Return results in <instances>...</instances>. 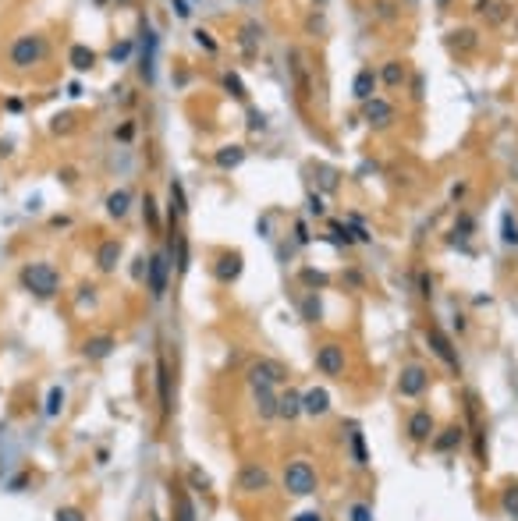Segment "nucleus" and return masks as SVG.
I'll return each mask as SVG.
<instances>
[{
  "label": "nucleus",
  "mask_w": 518,
  "mask_h": 521,
  "mask_svg": "<svg viewBox=\"0 0 518 521\" xmlns=\"http://www.w3.org/2000/svg\"><path fill=\"white\" fill-rule=\"evenodd\" d=\"M362 121H366L369 128H376V131L391 128V124H394V103L384 100V96L366 100V103H362Z\"/></svg>",
  "instance_id": "obj_11"
},
{
  "label": "nucleus",
  "mask_w": 518,
  "mask_h": 521,
  "mask_svg": "<svg viewBox=\"0 0 518 521\" xmlns=\"http://www.w3.org/2000/svg\"><path fill=\"white\" fill-rule=\"evenodd\" d=\"M146 267H149V259H146V255H139L135 263H132V277H135V281H142V277H146Z\"/></svg>",
  "instance_id": "obj_50"
},
{
  "label": "nucleus",
  "mask_w": 518,
  "mask_h": 521,
  "mask_svg": "<svg viewBox=\"0 0 518 521\" xmlns=\"http://www.w3.org/2000/svg\"><path fill=\"white\" fill-rule=\"evenodd\" d=\"M330 411V394L323 387H313L302 394V415H313V418H323Z\"/></svg>",
  "instance_id": "obj_19"
},
{
  "label": "nucleus",
  "mask_w": 518,
  "mask_h": 521,
  "mask_svg": "<svg viewBox=\"0 0 518 521\" xmlns=\"http://www.w3.org/2000/svg\"><path fill=\"white\" fill-rule=\"evenodd\" d=\"M128 206H132V192L117 188V192H110V195H107V213H110L114 220H121V216L128 213Z\"/></svg>",
  "instance_id": "obj_27"
},
{
  "label": "nucleus",
  "mask_w": 518,
  "mask_h": 521,
  "mask_svg": "<svg viewBox=\"0 0 518 521\" xmlns=\"http://www.w3.org/2000/svg\"><path fill=\"white\" fill-rule=\"evenodd\" d=\"M156 390H160V418L167 422L171 418V408H174V397H171V365H167V355L163 351L156 355Z\"/></svg>",
  "instance_id": "obj_13"
},
{
  "label": "nucleus",
  "mask_w": 518,
  "mask_h": 521,
  "mask_svg": "<svg viewBox=\"0 0 518 521\" xmlns=\"http://www.w3.org/2000/svg\"><path fill=\"white\" fill-rule=\"evenodd\" d=\"M500 241H504V245H511V248L518 245V220H514V213H511V209H504V213H500Z\"/></svg>",
  "instance_id": "obj_29"
},
{
  "label": "nucleus",
  "mask_w": 518,
  "mask_h": 521,
  "mask_svg": "<svg viewBox=\"0 0 518 521\" xmlns=\"http://www.w3.org/2000/svg\"><path fill=\"white\" fill-rule=\"evenodd\" d=\"M188 270V241L178 234V274H185Z\"/></svg>",
  "instance_id": "obj_46"
},
{
  "label": "nucleus",
  "mask_w": 518,
  "mask_h": 521,
  "mask_svg": "<svg viewBox=\"0 0 518 521\" xmlns=\"http://www.w3.org/2000/svg\"><path fill=\"white\" fill-rule=\"evenodd\" d=\"M224 89H227V93H231L234 100H241V103L248 100V89L241 86V78H238L234 71H227V75H224Z\"/></svg>",
  "instance_id": "obj_36"
},
{
  "label": "nucleus",
  "mask_w": 518,
  "mask_h": 521,
  "mask_svg": "<svg viewBox=\"0 0 518 521\" xmlns=\"http://www.w3.org/2000/svg\"><path fill=\"white\" fill-rule=\"evenodd\" d=\"M128 57H132V43H128V40H125V43H114V47H110V61H114V64H125Z\"/></svg>",
  "instance_id": "obj_43"
},
{
  "label": "nucleus",
  "mask_w": 518,
  "mask_h": 521,
  "mask_svg": "<svg viewBox=\"0 0 518 521\" xmlns=\"http://www.w3.org/2000/svg\"><path fill=\"white\" fill-rule=\"evenodd\" d=\"M348 440H352V457H355V464H359V468H366V464H369V450H366V436H362V429H359V426H352Z\"/></svg>",
  "instance_id": "obj_28"
},
{
  "label": "nucleus",
  "mask_w": 518,
  "mask_h": 521,
  "mask_svg": "<svg viewBox=\"0 0 518 521\" xmlns=\"http://www.w3.org/2000/svg\"><path fill=\"white\" fill-rule=\"evenodd\" d=\"M255 411L263 418H277V390H255Z\"/></svg>",
  "instance_id": "obj_26"
},
{
  "label": "nucleus",
  "mask_w": 518,
  "mask_h": 521,
  "mask_svg": "<svg viewBox=\"0 0 518 521\" xmlns=\"http://www.w3.org/2000/svg\"><path fill=\"white\" fill-rule=\"evenodd\" d=\"M461 443H465V429H461L458 422H454V426L437 429V433H433V440H430V447H433L437 454H454Z\"/></svg>",
  "instance_id": "obj_15"
},
{
  "label": "nucleus",
  "mask_w": 518,
  "mask_h": 521,
  "mask_svg": "<svg viewBox=\"0 0 518 521\" xmlns=\"http://www.w3.org/2000/svg\"><path fill=\"white\" fill-rule=\"evenodd\" d=\"M142 213H146V220H149V227L156 230V227H160V216H156V202H153L149 195L142 199Z\"/></svg>",
  "instance_id": "obj_45"
},
{
  "label": "nucleus",
  "mask_w": 518,
  "mask_h": 521,
  "mask_svg": "<svg viewBox=\"0 0 518 521\" xmlns=\"http://www.w3.org/2000/svg\"><path fill=\"white\" fill-rule=\"evenodd\" d=\"M54 521H86V514H82L79 507H57Z\"/></svg>",
  "instance_id": "obj_44"
},
{
  "label": "nucleus",
  "mask_w": 518,
  "mask_h": 521,
  "mask_svg": "<svg viewBox=\"0 0 518 521\" xmlns=\"http://www.w3.org/2000/svg\"><path fill=\"white\" fill-rule=\"evenodd\" d=\"M299 281H302V284H306L309 291H316V288H327V284H330V277H327L323 270H309V267H306V270L299 274Z\"/></svg>",
  "instance_id": "obj_34"
},
{
  "label": "nucleus",
  "mask_w": 518,
  "mask_h": 521,
  "mask_svg": "<svg viewBox=\"0 0 518 521\" xmlns=\"http://www.w3.org/2000/svg\"><path fill=\"white\" fill-rule=\"evenodd\" d=\"M316 181L323 192H338V170L334 167H316Z\"/></svg>",
  "instance_id": "obj_37"
},
{
  "label": "nucleus",
  "mask_w": 518,
  "mask_h": 521,
  "mask_svg": "<svg viewBox=\"0 0 518 521\" xmlns=\"http://www.w3.org/2000/svg\"><path fill=\"white\" fill-rule=\"evenodd\" d=\"M188 479H192V486H195V489H209V479H206L199 468H192V472H188Z\"/></svg>",
  "instance_id": "obj_52"
},
{
  "label": "nucleus",
  "mask_w": 518,
  "mask_h": 521,
  "mask_svg": "<svg viewBox=\"0 0 518 521\" xmlns=\"http://www.w3.org/2000/svg\"><path fill=\"white\" fill-rule=\"evenodd\" d=\"M61 408H64V390L61 387H50V394H47V418H57L61 415Z\"/></svg>",
  "instance_id": "obj_35"
},
{
  "label": "nucleus",
  "mask_w": 518,
  "mask_h": 521,
  "mask_svg": "<svg viewBox=\"0 0 518 521\" xmlns=\"http://www.w3.org/2000/svg\"><path fill=\"white\" fill-rule=\"evenodd\" d=\"M302 415V394L299 390H281L277 394V418H284V422H295Z\"/></svg>",
  "instance_id": "obj_20"
},
{
  "label": "nucleus",
  "mask_w": 518,
  "mask_h": 521,
  "mask_svg": "<svg viewBox=\"0 0 518 521\" xmlns=\"http://www.w3.org/2000/svg\"><path fill=\"white\" fill-rule=\"evenodd\" d=\"M422 89H426V82H422V75H415L412 78V100H422Z\"/></svg>",
  "instance_id": "obj_55"
},
{
  "label": "nucleus",
  "mask_w": 518,
  "mask_h": 521,
  "mask_svg": "<svg viewBox=\"0 0 518 521\" xmlns=\"http://www.w3.org/2000/svg\"><path fill=\"white\" fill-rule=\"evenodd\" d=\"M348 521H373V507L369 503H352L348 507Z\"/></svg>",
  "instance_id": "obj_40"
},
{
  "label": "nucleus",
  "mask_w": 518,
  "mask_h": 521,
  "mask_svg": "<svg viewBox=\"0 0 518 521\" xmlns=\"http://www.w3.org/2000/svg\"><path fill=\"white\" fill-rule=\"evenodd\" d=\"M71 121H75V117H71V114H57V117H54V124H50V128H54V131H68V128H71Z\"/></svg>",
  "instance_id": "obj_51"
},
{
  "label": "nucleus",
  "mask_w": 518,
  "mask_h": 521,
  "mask_svg": "<svg viewBox=\"0 0 518 521\" xmlns=\"http://www.w3.org/2000/svg\"><path fill=\"white\" fill-rule=\"evenodd\" d=\"M171 11L178 18H192V0H171Z\"/></svg>",
  "instance_id": "obj_48"
},
{
  "label": "nucleus",
  "mask_w": 518,
  "mask_h": 521,
  "mask_svg": "<svg viewBox=\"0 0 518 521\" xmlns=\"http://www.w3.org/2000/svg\"><path fill=\"white\" fill-rule=\"evenodd\" d=\"M178 521H195V507L185 493H178Z\"/></svg>",
  "instance_id": "obj_41"
},
{
  "label": "nucleus",
  "mask_w": 518,
  "mask_h": 521,
  "mask_svg": "<svg viewBox=\"0 0 518 521\" xmlns=\"http://www.w3.org/2000/svg\"><path fill=\"white\" fill-rule=\"evenodd\" d=\"M504 15H507V4H493V11H490V22L497 25V22H504Z\"/></svg>",
  "instance_id": "obj_54"
},
{
  "label": "nucleus",
  "mask_w": 518,
  "mask_h": 521,
  "mask_svg": "<svg viewBox=\"0 0 518 521\" xmlns=\"http://www.w3.org/2000/svg\"><path fill=\"white\" fill-rule=\"evenodd\" d=\"M376 75H380V82H384L387 89H401V86L408 82V68H405V61H387Z\"/></svg>",
  "instance_id": "obj_24"
},
{
  "label": "nucleus",
  "mask_w": 518,
  "mask_h": 521,
  "mask_svg": "<svg viewBox=\"0 0 518 521\" xmlns=\"http://www.w3.org/2000/svg\"><path fill=\"white\" fill-rule=\"evenodd\" d=\"M284 489L292 493V496H313L316 493V468L309 464V461H292L288 468H284Z\"/></svg>",
  "instance_id": "obj_3"
},
{
  "label": "nucleus",
  "mask_w": 518,
  "mask_h": 521,
  "mask_svg": "<svg viewBox=\"0 0 518 521\" xmlns=\"http://www.w3.org/2000/svg\"><path fill=\"white\" fill-rule=\"evenodd\" d=\"M373 8H376V15H380L384 22H394V18H398V4H394V0H376Z\"/></svg>",
  "instance_id": "obj_38"
},
{
  "label": "nucleus",
  "mask_w": 518,
  "mask_h": 521,
  "mask_svg": "<svg viewBox=\"0 0 518 521\" xmlns=\"http://www.w3.org/2000/svg\"><path fill=\"white\" fill-rule=\"evenodd\" d=\"M114 348H117V341H114L110 334H100V337H89V341L82 344V358H86V362H103V358L114 355Z\"/></svg>",
  "instance_id": "obj_18"
},
{
  "label": "nucleus",
  "mask_w": 518,
  "mask_h": 521,
  "mask_svg": "<svg viewBox=\"0 0 518 521\" xmlns=\"http://www.w3.org/2000/svg\"><path fill=\"white\" fill-rule=\"evenodd\" d=\"M22 288L36 298H54L61 291V274L50 263H25L22 267Z\"/></svg>",
  "instance_id": "obj_1"
},
{
  "label": "nucleus",
  "mask_w": 518,
  "mask_h": 521,
  "mask_svg": "<svg viewBox=\"0 0 518 521\" xmlns=\"http://www.w3.org/2000/svg\"><path fill=\"white\" fill-rule=\"evenodd\" d=\"M241 160H245V146H238V142H227L213 153V163L220 170H234V167H241Z\"/></svg>",
  "instance_id": "obj_23"
},
{
  "label": "nucleus",
  "mask_w": 518,
  "mask_h": 521,
  "mask_svg": "<svg viewBox=\"0 0 518 521\" xmlns=\"http://www.w3.org/2000/svg\"><path fill=\"white\" fill-rule=\"evenodd\" d=\"M306 209H309V216H327V206H323V195H316V192H309V195H306Z\"/></svg>",
  "instance_id": "obj_39"
},
{
  "label": "nucleus",
  "mask_w": 518,
  "mask_h": 521,
  "mask_svg": "<svg viewBox=\"0 0 518 521\" xmlns=\"http://www.w3.org/2000/svg\"><path fill=\"white\" fill-rule=\"evenodd\" d=\"M433 4H437L440 11H447V8H451V0H433Z\"/></svg>",
  "instance_id": "obj_59"
},
{
  "label": "nucleus",
  "mask_w": 518,
  "mask_h": 521,
  "mask_svg": "<svg viewBox=\"0 0 518 521\" xmlns=\"http://www.w3.org/2000/svg\"><path fill=\"white\" fill-rule=\"evenodd\" d=\"M500 507L507 517H518V482H507L504 493H500Z\"/></svg>",
  "instance_id": "obj_33"
},
{
  "label": "nucleus",
  "mask_w": 518,
  "mask_h": 521,
  "mask_svg": "<svg viewBox=\"0 0 518 521\" xmlns=\"http://www.w3.org/2000/svg\"><path fill=\"white\" fill-rule=\"evenodd\" d=\"M68 96H75V100H79V96H82V86H79V82H71V86H68Z\"/></svg>",
  "instance_id": "obj_57"
},
{
  "label": "nucleus",
  "mask_w": 518,
  "mask_h": 521,
  "mask_svg": "<svg viewBox=\"0 0 518 521\" xmlns=\"http://www.w3.org/2000/svg\"><path fill=\"white\" fill-rule=\"evenodd\" d=\"M259 40H263V25L248 22V25L241 29V50H245V54L252 57V54H255V43H259Z\"/></svg>",
  "instance_id": "obj_31"
},
{
  "label": "nucleus",
  "mask_w": 518,
  "mask_h": 521,
  "mask_svg": "<svg viewBox=\"0 0 518 521\" xmlns=\"http://www.w3.org/2000/svg\"><path fill=\"white\" fill-rule=\"evenodd\" d=\"M447 47L458 50V54H472V50L479 47V33L468 29V25H465V29H451V33H447Z\"/></svg>",
  "instance_id": "obj_22"
},
{
  "label": "nucleus",
  "mask_w": 518,
  "mask_h": 521,
  "mask_svg": "<svg viewBox=\"0 0 518 521\" xmlns=\"http://www.w3.org/2000/svg\"><path fill=\"white\" fill-rule=\"evenodd\" d=\"M43 57H47V36H40V33L18 36L15 47H11V64L15 68H36V64H43Z\"/></svg>",
  "instance_id": "obj_2"
},
{
  "label": "nucleus",
  "mask_w": 518,
  "mask_h": 521,
  "mask_svg": "<svg viewBox=\"0 0 518 521\" xmlns=\"http://www.w3.org/2000/svg\"><path fill=\"white\" fill-rule=\"evenodd\" d=\"M430 390V369L412 362L398 373V397H422Z\"/></svg>",
  "instance_id": "obj_6"
},
{
  "label": "nucleus",
  "mask_w": 518,
  "mask_h": 521,
  "mask_svg": "<svg viewBox=\"0 0 518 521\" xmlns=\"http://www.w3.org/2000/svg\"><path fill=\"white\" fill-rule=\"evenodd\" d=\"M284 380H288L284 369L277 362H270V358H259V362L248 365V387H252V394L255 390H277Z\"/></svg>",
  "instance_id": "obj_4"
},
{
  "label": "nucleus",
  "mask_w": 518,
  "mask_h": 521,
  "mask_svg": "<svg viewBox=\"0 0 518 521\" xmlns=\"http://www.w3.org/2000/svg\"><path fill=\"white\" fill-rule=\"evenodd\" d=\"M192 36H195V43H199L202 50H209V54H217V43H213V36H209L206 29H195Z\"/></svg>",
  "instance_id": "obj_47"
},
{
  "label": "nucleus",
  "mask_w": 518,
  "mask_h": 521,
  "mask_svg": "<svg viewBox=\"0 0 518 521\" xmlns=\"http://www.w3.org/2000/svg\"><path fill=\"white\" fill-rule=\"evenodd\" d=\"M376 86H380V75H376L373 68H359L355 78H352V96H355L359 103H366V100L376 96Z\"/></svg>",
  "instance_id": "obj_17"
},
{
  "label": "nucleus",
  "mask_w": 518,
  "mask_h": 521,
  "mask_svg": "<svg viewBox=\"0 0 518 521\" xmlns=\"http://www.w3.org/2000/svg\"><path fill=\"white\" fill-rule=\"evenodd\" d=\"M156 33H153V25L149 22H142V50H139V75H142V82L146 86H153V78H156Z\"/></svg>",
  "instance_id": "obj_10"
},
{
  "label": "nucleus",
  "mask_w": 518,
  "mask_h": 521,
  "mask_svg": "<svg viewBox=\"0 0 518 521\" xmlns=\"http://www.w3.org/2000/svg\"><path fill=\"white\" fill-rule=\"evenodd\" d=\"M96 4H107V0H96Z\"/></svg>",
  "instance_id": "obj_60"
},
{
  "label": "nucleus",
  "mask_w": 518,
  "mask_h": 521,
  "mask_svg": "<svg viewBox=\"0 0 518 521\" xmlns=\"http://www.w3.org/2000/svg\"><path fill=\"white\" fill-rule=\"evenodd\" d=\"M295 241H299V245H309V230H306V223H302V220L295 223Z\"/></svg>",
  "instance_id": "obj_56"
},
{
  "label": "nucleus",
  "mask_w": 518,
  "mask_h": 521,
  "mask_svg": "<svg viewBox=\"0 0 518 521\" xmlns=\"http://www.w3.org/2000/svg\"><path fill=\"white\" fill-rule=\"evenodd\" d=\"M292 521H327V517H323L320 510H302V514H295Z\"/></svg>",
  "instance_id": "obj_53"
},
{
  "label": "nucleus",
  "mask_w": 518,
  "mask_h": 521,
  "mask_svg": "<svg viewBox=\"0 0 518 521\" xmlns=\"http://www.w3.org/2000/svg\"><path fill=\"white\" fill-rule=\"evenodd\" d=\"M213 277H217L220 284H234V281L241 277V255H238V252H224V255H217Z\"/></svg>",
  "instance_id": "obj_16"
},
{
  "label": "nucleus",
  "mask_w": 518,
  "mask_h": 521,
  "mask_svg": "<svg viewBox=\"0 0 518 521\" xmlns=\"http://www.w3.org/2000/svg\"><path fill=\"white\" fill-rule=\"evenodd\" d=\"M248 131H267V114L248 107Z\"/></svg>",
  "instance_id": "obj_42"
},
{
  "label": "nucleus",
  "mask_w": 518,
  "mask_h": 521,
  "mask_svg": "<svg viewBox=\"0 0 518 521\" xmlns=\"http://www.w3.org/2000/svg\"><path fill=\"white\" fill-rule=\"evenodd\" d=\"M426 344H430V351L458 376L461 373V358H458V348H454V341L440 330V327H426Z\"/></svg>",
  "instance_id": "obj_5"
},
{
  "label": "nucleus",
  "mask_w": 518,
  "mask_h": 521,
  "mask_svg": "<svg viewBox=\"0 0 518 521\" xmlns=\"http://www.w3.org/2000/svg\"><path fill=\"white\" fill-rule=\"evenodd\" d=\"M68 64H71L75 71H89V68L96 64V50H89L86 43H75L71 54H68Z\"/></svg>",
  "instance_id": "obj_25"
},
{
  "label": "nucleus",
  "mask_w": 518,
  "mask_h": 521,
  "mask_svg": "<svg viewBox=\"0 0 518 521\" xmlns=\"http://www.w3.org/2000/svg\"><path fill=\"white\" fill-rule=\"evenodd\" d=\"M117 263H121V241H117V238H107V241L96 248V267H100L103 274H110V270H117Z\"/></svg>",
  "instance_id": "obj_21"
},
{
  "label": "nucleus",
  "mask_w": 518,
  "mask_h": 521,
  "mask_svg": "<svg viewBox=\"0 0 518 521\" xmlns=\"http://www.w3.org/2000/svg\"><path fill=\"white\" fill-rule=\"evenodd\" d=\"M320 316H323V305H320L316 291H309V295L302 298V320H306V323H320Z\"/></svg>",
  "instance_id": "obj_32"
},
{
  "label": "nucleus",
  "mask_w": 518,
  "mask_h": 521,
  "mask_svg": "<svg viewBox=\"0 0 518 521\" xmlns=\"http://www.w3.org/2000/svg\"><path fill=\"white\" fill-rule=\"evenodd\" d=\"M419 295H422V298L433 295V277H430L426 270H419Z\"/></svg>",
  "instance_id": "obj_49"
},
{
  "label": "nucleus",
  "mask_w": 518,
  "mask_h": 521,
  "mask_svg": "<svg viewBox=\"0 0 518 521\" xmlns=\"http://www.w3.org/2000/svg\"><path fill=\"white\" fill-rule=\"evenodd\" d=\"M185 213H188V206H185V188H181V181H171V223L181 220Z\"/></svg>",
  "instance_id": "obj_30"
},
{
  "label": "nucleus",
  "mask_w": 518,
  "mask_h": 521,
  "mask_svg": "<svg viewBox=\"0 0 518 521\" xmlns=\"http://www.w3.org/2000/svg\"><path fill=\"white\" fill-rule=\"evenodd\" d=\"M167 281H171V255L167 252H153L149 255V267H146V284L153 298L167 295Z\"/></svg>",
  "instance_id": "obj_7"
},
{
  "label": "nucleus",
  "mask_w": 518,
  "mask_h": 521,
  "mask_svg": "<svg viewBox=\"0 0 518 521\" xmlns=\"http://www.w3.org/2000/svg\"><path fill=\"white\" fill-rule=\"evenodd\" d=\"M288 71H292V78H295L299 100L306 103V100L313 96V75H309V57H306V50H299V47L288 50Z\"/></svg>",
  "instance_id": "obj_8"
},
{
  "label": "nucleus",
  "mask_w": 518,
  "mask_h": 521,
  "mask_svg": "<svg viewBox=\"0 0 518 521\" xmlns=\"http://www.w3.org/2000/svg\"><path fill=\"white\" fill-rule=\"evenodd\" d=\"M238 489L241 493H263V489H270V472L263 464H245L238 472Z\"/></svg>",
  "instance_id": "obj_14"
},
{
  "label": "nucleus",
  "mask_w": 518,
  "mask_h": 521,
  "mask_svg": "<svg viewBox=\"0 0 518 521\" xmlns=\"http://www.w3.org/2000/svg\"><path fill=\"white\" fill-rule=\"evenodd\" d=\"M345 365H348V355H345V344H338V341H327V344H320L316 348V369L323 373V376H345Z\"/></svg>",
  "instance_id": "obj_9"
},
{
  "label": "nucleus",
  "mask_w": 518,
  "mask_h": 521,
  "mask_svg": "<svg viewBox=\"0 0 518 521\" xmlns=\"http://www.w3.org/2000/svg\"><path fill=\"white\" fill-rule=\"evenodd\" d=\"M486 8H490V0H476V8H472V11H479V15H486Z\"/></svg>",
  "instance_id": "obj_58"
},
{
  "label": "nucleus",
  "mask_w": 518,
  "mask_h": 521,
  "mask_svg": "<svg viewBox=\"0 0 518 521\" xmlns=\"http://www.w3.org/2000/svg\"><path fill=\"white\" fill-rule=\"evenodd\" d=\"M405 433H408V440H412V443H430V440H433V433H437V418H433V411H430V408L412 411V415H408Z\"/></svg>",
  "instance_id": "obj_12"
}]
</instances>
